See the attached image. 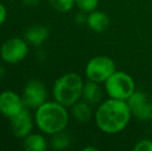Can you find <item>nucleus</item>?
Returning <instances> with one entry per match:
<instances>
[{"label":"nucleus","instance_id":"25","mask_svg":"<svg viewBox=\"0 0 152 151\" xmlns=\"http://www.w3.org/2000/svg\"><path fill=\"white\" fill-rule=\"evenodd\" d=\"M10 1H14V0H10Z\"/></svg>","mask_w":152,"mask_h":151},{"label":"nucleus","instance_id":"18","mask_svg":"<svg viewBox=\"0 0 152 151\" xmlns=\"http://www.w3.org/2000/svg\"><path fill=\"white\" fill-rule=\"evenodd\" d=\"M98 1L99 0H75L76 5L82 12H85L87 14L93 12L97 8Z\"/></svg>","mask_w":152,"mask_h":151},{"label":"nucleus","instance_id":"3","mask_svg":"<svg viewBox=\"0 0 152 151\" xmlns=\"http://www.w3.org/2000/svg\"><path fill=\"white\" fill-rule=\"evenodd\" d=\"M84 81L76 73H68L59 77L53 85L55 101L65 107H72L82 97Z\"/></svg>","mask_w":152,"mask_h":151},{"label":"nucleus","instance_id":"9","mask_svg":"<svg viewBox=\"0 0 152 151\" xmlns=\"http://www.w3.org/2000/svg\"><path fill=\"white\" fill-rule=\"evenodd\" d=\"M25 108L23 98L12 90L0 93V113L6 118H12Z\"/></svg>","mask_w":152,"mask_h":151},{"label":"nucleus","instance_id":"22","mask_svg":"<svg viewBox=\"0 0 152 151\" xmlns=\"http://www.w3.org/2000/svg\"><path fill=\"white\" fill-rule=\"evenodd\" d=\"M23 1H24L25 5L29 6V7H34L38 4L39 0H23Z\"/></svg>","mask_w":152,"mask_h":151},{"label":"nucleus","instance_id":"15","mask_svg":"<svg viewBox=\"0 0 152 151\" xmlns=\"http://www.w3.org/2000/svg\"><path fill=\"white\" fill-rule=\"evenodd\" d=\"M72 115L80 122H88L92 118V109L87 101H78L72 106Z\"/></svg>","mask_w":152,"mask_h":151},{"label":"nucleus","instance_id":"11","mask_svg":"<svg viewBox=\"0 0 152 151\" xmlns=\"http://www.w3.org/2000/svg\"><path fill=\"white\" fill-rule=\"evenodd\" d=\"M87 25L94 32H104L110 26V18L106 12L95 9L88 14Z\"/></svg>","mask_w":152,"mask_h":151},{"label":"nucleus","instance_id":"13","mask_svg":"<svg viewBox=\"0 0 152 151\" xmlns=\"http://www.w3.org/2000/svg\"><path fill=\"white\" fill-rule=\"evenodd\" d=\"M82 97L85 101H87L90 105H96L102 101V89L98 83L87 81L84 83L82 91Z\"/></svg>","mask_w":152,"mask_h":151},{"label":"nucleus","instance_id":"2","mask_svg":"<svg viewBox=\"0 0 152 151\" xmlns=\"http://www.w3.org/2000/svg\"><path fill=\"white\" fill-rule=\"evenodd\" d=\"M34 121L40 131L47 135H54L66 128L69 115L66 107L58 101H46L35 109Z\"/></svg>","mask_w":152,"mask_h":151},{"label":"nucleus","instance_id":"23","mask_svg":"<svg viewBox=\"0 0 152 151\" xmlns=\"http://www.w3.org/2000/svg\"><path fill=\"white\" fill-rule=\"evenodd\" d=\"M4 76H5V69H4V67L0 64V81L4 78Z\"/></svg>","mask_w":152,"mask_h":151},{"label":"nucleus","instance_id":"17","mask_svg":"<svg viewBox=\"0 0 152 151\" xmlns=\"http://www.w3.org/2000/svg\"><path fill=\"white\" fill-rule=\"evenodd\" d=\"M49 2L51 6L59 12H68L76 5L75 0H49Z\"/></svg>","mask_w":152,"mask_h":151},{"label":"nucleus","instance_id":"1","mask_svg":"<svg viewBox=\"0 0 152 151\" xmlns=\"http://www.w3.org/2000/svg\"><path fill=\"white\" fill-rule=\"evenodd\" d=\"M132 116L127 101L110 97L98 106L94 119L98 129L102 133L114 135L126 128Z\"/></svg>","mask_w":152,"mask_h":151},{"label":"nucleus","instance_id":"12","mask_svg":"<svg viewBox=\"0 0 152 151\" xmlns=\"http://www.w3.org/2000/svg\"><path fill=\"white\" fill-rule=\"evenodd\" d=\"M49 29L44 25H34L29 27L25 32V40L32 46L39 47L48 39Z\"/></svg>","mask_w":152,"mask_h":151},{"label":"nucleus","instance_id":"5","mask_svg":"<svg viewBox=\"0 0 152 151\" xmlns=\"http://www.w3.org/2000/svg\"><path fill=\"white\" fill-rule=\"evenodd\" d=\"M116 71V64L111 57L95 56L87 62L85 75L89 81L102 84L104 83L113 73Z\"/></svg>","mask_w":152,"mask_h":151},{"label":"nucleus","instance_id":"8","mask_svg":"<svg viewBox=\"0 0 152 151\" xmlns=\"http://www.w3.org/2000/svg\"><path fill=\"white\" fill-rule=\"evenodd\" d=\"M48 91L45 84L40 81L32 80L26 84L23 92V101L25 106L32 109H37L47 101Z\"/></svg>","mask_w":152,"mask_h":151},{"label":"nucleus","instance_id":"16","mask_svg":"<svg viewBox=\"0 0 152 151\" xmlns=\"http://www.w3.org/2000/svg\"><path fill=\"white\" fill-rule=\"evenodd\" d=\"M50 144L53 149L55 150H64L69 146L70 144V138L64 131L52 135Z\"/></svg>","mask_w":152,"mask_h":151},{"label":"nucleus","instance_id":"14","mask_svg":"<svg viewBox=\"0 0 152 151\" xmlns=\"http://www.w3.org/2000/svg\"><path fill=\"white\" fill-rule=\"evenodd\" d=\"M23 147L28 151H44L48 148L45 137L39 133H29L24 138Z\"/></svg>","mask_w":152,"mask_h":151},{"label":"nucleus","instance_id":"21","mask_svg":"<svg viewBox=\"0 0 152 151\" xmlns=\"http://www.w3.org/2000/svg\"><path fill=\"white\" fill-rule=\"evenodd\" d=\"M6 17H7L6 7L2 3H0V26L3 25V23L6 21Z\"/></svg>","mask_w":152,"mask_h":151},{"label":"nucleus","instance_id":"24","mask_svg":"<svg viewBox=\"0 0 152 151\" xmlns=\"http://www.w3.org/2000/svg\"><path fill=\"white\" fill-rule=\"evenodd\" d=\"M83 150H84V151H96L97 149H96L95 147H85Z\"/></svg>","mask_w":152,"mask_h":151},{"label":"nucleus","instance_id":"10","mask_svg":"<svg viewBox=\"0 0 152 151\" xmlns=\"http://www.w3.org/2000/svg\"><path fill=\"white\" fill-rule=\"evenodd\" d=\"M10 121L12 133L17 138L24 139L29 133H31V131L33 128V120L28 109L24 108L20 113L10 118Z\"/></svg>","mask_w":152,"mask_h":151},{"label":"nucleus","instance_id":"20","mask_svg":"<svg viewBox=\"0 0 152 151\" xmlns=\"http://www.w3.org/2000/svg\"><path fill=\"white\" fill-rule=\"evenodd\" d=\"M86 14L87 12L80 10V12L75 16V21H76L78 24H84V23H87V17H88V15H86Z\"/></svg>","mask_w":152,"mask_h":151},{"label":"nucleus","instance_id":"4","mask_svg":"<svg viewBox=\"0 0 152 151\" xmlns=\"http://www.w3.org/2000/svg\"><path fill=\"white\" fill-rule=\"evenodd\" d=\"M104 90L111 98L127 101L136 91V84L130 75L116 71L104 82Z\"/></svg>","mask_w":152,"mask_h":151},{"label":"nucleus","instance_id":"6","mask_svg":"<svg viewBox=\"0 0 152 151\" xmlns=\"http://www.w3.org/2000/svg\"><path fill=\"white\" fill-rule=\"evenodd\" d=\"M29 47L26 40L19 37H12L2 44L0 57L8 64H16L26 58Z\"/></svg>","mask_w":152,"mask_h":151},{"label":"nucleus","instance_id":"7","mask_svg":"<svg viewBox=\"0 0 152 151\" xmlns=\"http://www.w3.org/2000/svg\"><path fill=\"white\" fill-rule=\"evenodd\" d=\"M126 101L134 118L140 121L152 120V101L145 92L136 90Z\"/></svg>","mask_w":152,"mask_h":151},{"label":"nucleus","instance_id":"19","mask_svg":"<svg viewBox=\"0 0 152 151\" xmlns=\"http://www.w3.org/2000/svg\"><path fill=\"white\" fill-rule=\"evenodd\" d=\"M134 151H152V141L148 139H143L137 142L134 146Z\"/></svg>","mask_w":152,"mask_h":151},{"label":"nucleus","instance_id":"26","mask_svg":"<svg viewBox=\"0 0 152 151\" xmlns=\"http://www.w3.org/2000/svg\"><path fill=\"white\" fill-rule=\"evenodd\" d=\"M0 50H1V47H0Z\"/></svg>","mask_w":152,"mask_h":151}]
</instances>
